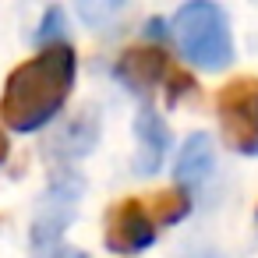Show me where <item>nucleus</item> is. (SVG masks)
I'll return each mask as SVG.
<instances>
[{
    "label": "nucleus",
    "mask_w": 258,
    "mask_h": 258,
    "mask_svg": "<svg viewBox=\"0 0 258 258\" xmlns=\"http://www.w3.org/2000/svg\"><path fill=\"white\" fill-rule=\"evenodd\" d=\"M75 89V50L68 43L43 46L36 57L18 64L0 92V117L15 135H32L46 127L68 103Z\"/></svg>",
    "instance_id": "obj_1"
},
{
    "label": "nucleus",
    "mask_w": 258,
    "mask_h": 258,
    "mask_svg": "<svg viewBox=\"0 0 258 258\" xmlns=\"http://www.w3.org/2000/svg\"><path fill=\"white\" fill-rule=\"evenodd\" d=\"M173 39L180 57L202 71H223L233 60L230 22L212 0H187L173 15Z\"/></svg>",
    "instance_id": "obj_2"
},
{
    "label": "nucleus",
    "mask_w": 258,
    "mask_h": 258,
    "mask_svg": "<svg viewBox=\"0 0 258 258\" xmlns=\"http://www.w3.org/2000/svg\"><path fill=\"white\" fill-rule=\"evenodd\" d=\"M216 117L226 149L258 156V78L244 75L216 92Z\"/></svg>",
    "instance_id": "obj_3"
},
{
    "label": "nucleus",
    "mask_w": 258,
    "mask_h": 258,
    "mask_svg": "<svg viewBox=\"0 0 258 258\" xmlns=\"http://www.w3.org/2000/svg\"><path fill=\"white\" fill-rule=\"evenodd\" d=\"M106 251L113 254H142L156 240V219L142 198H124L106 209V230H103Z\"/></svg>",
    "instance_id": "obj_4"
},
{
    "label": "nucleus",
    "mask_w": 258,
    "mask_h": 258,
    "mask_svg": "<svg viewBox=\"0 0 258 258\" xmlns=\"http://www.w3.org/2000/svg\"><path fill=\"white\" fill-rule=\"evenodd\" d=\"M113 75L135 96H152L156 85L170 82L173 68H170V60L159 46H127L120 53V60L113 64Z\"/></svg>",
    "instance_id": "obj_5"
},
{
    "label": "nucleus",
    "mask_w": 258,
    "mask_h": 258,
    "mask_svg": "<svg viewBox=\"0 0 258 258\" xmlns=\"http://www.w3.org/2000/svg\"><path fill=\"white\" fill-rule=\"evenodd\" d=\"M71 223V202L46 205L39 219L32 223V258H85L82 251L64 244V230Z\"/></svg>",
    "instance_id": "obj_6"
},
{
    "label": "nucleus",
    "mask_w": 258,
    "mask_h": 258,
    "mask_svg": "<svg viewBox=\"0 0 258 258\" xmlns=\"http://www.w3.org/2000/svg\"><path fill=\"white\" fill-rule=\"evenodd\" d=\"M135 135H138V156H135V173H156L163 166L166 145H170V131L163 124V117L145 103L138 120H135Z\"/></svg>",
    "instance_id": "obj_7"
},
{
    "label": "nucleus",
    "mask_w": 258,
    "mask_h": 258,
    "mask_svg": "<svg viewBox=\"0 0 258 258\" xmlns=\"http://www.w3.org/2000/svg\"><path fill=\"white\" fill-rule=\"evenodd\" d=\"M173 177H177V187H184V191H195L212 177V142H209V135H191L184 142V149L173 163Z\"/></svg>",
    "instance_id": "obj_8"
},
{
    "label": "nucleus",
    "mask_w": 258,
    "mask_h": 258,
    "mask_svg": "<svg viewBox=\"0 0 258 258\" xmlns=\"http://www.w3.org/2000/svg\"><path fill=\"white\" fill-rule=\"evenodd\" d=\"M145 205H149L156 226H173L191 212V195L184 187H170V191H156Z\"/></svg>",
    "instance_id": "obj_9"
},
{
    "label": "nucleus",
    "mask_w": 258,
    "mask_h": 258,
    "mask_svg": "<svg viewBox=\"0 0 258 258\" xmlns=\"http://www.w3.org/2000/svg\"><path fill=\"white\" fill-rule=\"evenodd\" d=\"M124 8V0H78V15L89 22V25H106L117 11Z\"/></svg>",
    "instance_id": "obj_10"
},
{
    "label": "nucleus",
    "mask_w": 258,
    "mask_h": 258,
    "mask_svg": "<svg viewBox=\"0 0 258 258\" xmlns=\"http://www.w3.org/2000/svg\"><path fill=\"white\" fill-rule=\"evenodd\" d=\"M60 36H64V11L50 8L46 18H43V25H39V32H36V39L43 46H53V43H60Z\"/></svg>",
    "instance_id": "obj_11"
},
{
    "label": "nucleus",
    "mask_w": 258,
    "mask_h": 258,
    "mask_svg": "<svg viewBox=\"0 0 258 258\" xmlns=\"http://www.w3.org/2000/svg\"><path fill=\"white\" fill-rule=\"evenodd\" d=\"M8 152H11V142H8L4 131H0V163H8Z\"/></svg>",
    "instance_id": "obj_12"
},
{
    "label": "nucleus",
    "mask_w": 258,
    "mask_h": 258,
    "mask_svg": "<svg viewBox=\"0 0 258 258\" xmlns=\"http://www.w3.org/2000/svg\"><path fill=\"white\" fill-rule=\"evenodd\" d=\"M254 223H258V209H254Z\"/></svg>",
    "instance_id": "obj_13"
}]
</instances>
